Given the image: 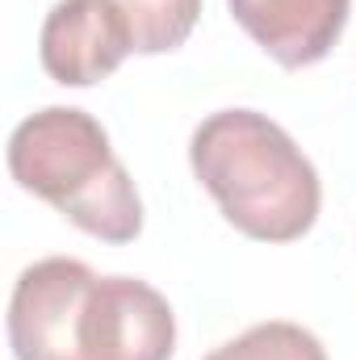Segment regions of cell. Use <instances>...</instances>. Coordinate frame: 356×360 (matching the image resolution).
Wrapping results in <instances>:
<instances>
[{"mask_svg":"<svg viewBox=\"0 0 356 360\" xmlns=\"http://www.w3.org/2000/svg\"><path fill=\"white\" fill-rule=\"evenodd\" d=\"M96 272L72 256H46L17 276L8 344L17 360H84V310Z\"/></svg>","mask_w":356,"mask_h":360,"instance_id":"obj_3","label":"cell"},{"mask_svg":"<svg viewBox=\"0 0 356 360\" xmlns=\"http://www.w3.org/2000/svg\"><path fill=\"white\" fill-rule=\"evenodd\" d=\"M130 51L134 34L117 0H55L38 38L46 76L68 89L101 84Z\"/></svg>","mask_w":356,"mask_h":360,"instance_id":"obj_5","label":"cell"},{"mask_svg":"<svg viewBox=\"0 0 356 360\" xmlns=\"http://www.w3.org/2000/svg\"><path fill=\"white\" fill-rule=\"evenodd\" d=\"M8 172L105 243H130L143 231L139 188L113 155L105 126L84 109L46 105L30 113L8 139Z\"/></svg>","mask_w":356,"mask_h":360,"instance_id":"obj_2","label":"cell"},{"mask_svg":"<svg viewBox=\"0 0 356 360\" xmlns=\"http://www.w3.org/2000/svg\"><path fill=\"white\" fill-rule=\"evenodd\" d=\"M205 360H327V348L319 344L314 331L285 323V319H272V323L248 327L231 344L214 348Z\"/></svg>","mask_w":356,"mask_h":360,"instance_id":"obj_8","label":"cell"},{"mask_svg":"<svg viewBox=\"0 0 356 360\" xmlns=\"http://www.w3.org/2000/svg\"><path fill=\"white\" fill-rule=\"evenodd\" d=\"M189 164L222 218L260 243L302 239L323 201V184L302 147L256 109H218L189 139Z\"/></svg>","mask_w":356,"mask_h":360,"instance_id":"obj_1","label":"cell"},{"mask_svg":"<svg viewBox=\"0 0 356 360\" xmlns=\"http://www.w3.org/2000/svg\"><path fill=\"white\" fill-rule=\"evenodd\" d=\"M130 34H134V51L139 55H164L177 51L180 42L193 34L201 0H117Z\"/></svg>","mask_w":356,"mask_h":360,"instance_id":"obj_7","label":"cell"},{"mask_svg":"<svg viewBox=\"0 0 356 360\" xmlns=\"http://www.w3.org/2000/svg\"><path fill=\"white\" fill-rule=\"evenodd\" d=\"M231 17L281 68H310L344 38L352 0H227Z\"/></svg>","mask_w":356,"mask_h":360,"instance_id":"obj_6","label":"cell"},{"mask_svg":"<svg viewBox=\"0 0 356 360\" xmlns=\"http://www.w3.org/2000/svg\"><path fill=\"white\" fill-rule=\"evenodd\" d=\"M177 314L139 276H96L84 310V360H172Z\"/></svg>","mask_w":356,"mask_h":360,"instance_id":"obj_4","label":"cell"}]
</instances>
